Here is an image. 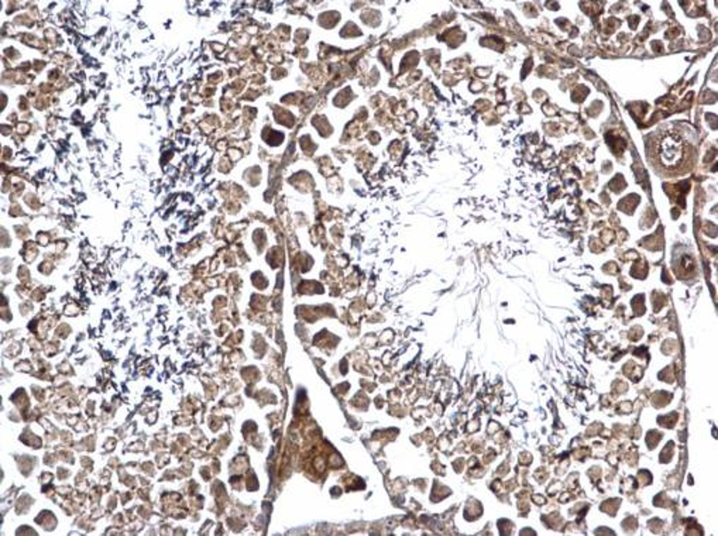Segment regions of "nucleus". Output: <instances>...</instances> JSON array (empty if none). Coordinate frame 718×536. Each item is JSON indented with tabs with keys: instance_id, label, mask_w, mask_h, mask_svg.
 Returning <instances> with one entry per match:
<instances>
[{
	"instance_id": "1",
	"label": "nucleus",
	"mask_w": 718,
	"mask_h": 536,
	"mask_svg": "<svg viewBox=\"0 0 718 536\" xmlns=\"http://www.w3.org/2000/svg\"><path fill=\"white\" fill-rule=\"evenodd\" d=\"M655 162L667 169H676L683 164L688 157V147L683 138L676 133H665L655 141L653 146Z\"/></svg>"
}]
</instances>
